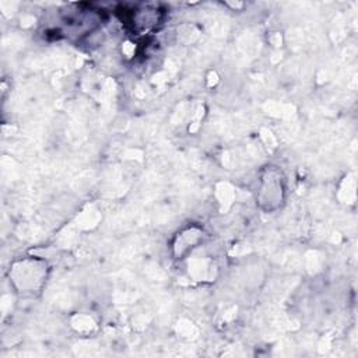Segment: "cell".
Returning a JSON list of instances; mask_svg holds the SVG:
<instances>
[{"instance_id":"cell-1","label":"cell","mask_w":358,"mask_h":358,"mask_svg":"<svg viewBox=\"0 0 358 358\" xmlns=\"http://www.w3.org/2000/svg\"><path fill=\"white\" fill-rule=\"evenodd\" d=\"M13 277L20 288H37L44 277V266L38 262H21L14 266Z\"/></svg>"},{"instance_id":"cell-2","label":"cell","mask_w":358,"mask_h":358,"mask_svg":"<svg viewBox=\"0 0 358 358\" xmlns=\"http://www.w3.org/2000/svg\"><path fill=\"white\" fill-rule=\"evenodd\" d=\"M72 323H73V328L78 330V332H81V333H88V332H91V330L95 328L94 322L90 319L88 316H84V315L76 316Z\"/></svg>"},{"instance_id":"cell-3","label":"cell","mask_w":358,"mask_h":358,"mask_svg":"<svg viewBox=\"0 0 358 358\" xmlns=\"http://www.w3.org/2000/svg\"><path fill=\"white\" fill-rule=\"evenodd\" d=\"M178 333H179L181 336H184V337L191 339V337H194V336L197 334V329L192 326V323H189V322H186V320H182V322L179 323V326H178Z\"/></svg>"}]
</instances>
